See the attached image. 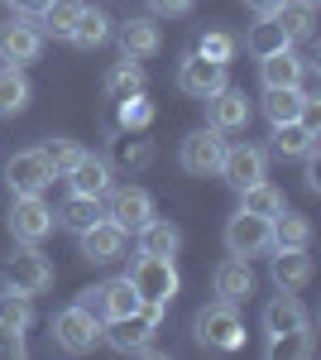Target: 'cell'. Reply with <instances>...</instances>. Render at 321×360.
<instances>
[{
    "mask_svg": "<svg viewBox=\"0 0 321 360\" xmlns=\"http://www.w3.org/2000/svg\"><path fill=\"white\" fill-rule=\"evenodd\" d=\"M125 278L134 283V293H139L144 303H154V307H168L178 298V288H183V274H178L173 255H139Z\"/></svg>",
    "mask_w": 321,
    "mask_h": 360,
    "instance_id": "cell-1",
    "label": "cell"
},
{
    "mask_svg": "<svg viewBox=\"0 0 321 360\" xmlns=\"http://www.w3.org/2000/svg\"><path fill=\"white\" fill-rule=\"evenodd\" d=\"M192 332H197V341L207 346V351H240L244 346V317L235 303H207L202 312H197V322H192Z\"/></svg>",
    "mask_w": 321,
    "mask_h": 360,
    "instance_id": "cell-2",
    "label": "cell"
},
{
    "mask_svg": "<svg viewBox=\"0 0 321 360\" xmlns=\"http://www.w3.org/2000/svg\"><path fill=\"white\" fill-rule=\"evenodd\" d=\"M163 312H168V307L144 303L139 312H130V317L106 322V336H101V341H110L120 356H144V351H154V336H159V327H163Z\"/></svg>",
    "mask_w": 321,
    "mask_h": 360,
    "instance_id": "cell-3",
    "label": "cell"
},
{
    "mask_svg": "<svg viewBox=\"0 0 321 360\" xmlns=\"http://www.w3.org/2000/svg\"><path fill=\"white\" fill-rule=\"evenodd\" d=\"M101 336H106V322H101L86 303H67L53 317V341L67 351V356H86V351H96Z\"/></svg>",
    "mask_w": 321,
    "mask_h": 360,
    "instance_id": "cell-4",
    "label": "cell"
},
{
    "mask_svg": "<svg viewBox=\"0 0 321 360\" xmlns=\"http://www.w3.org/2000/svg\"><path fill=\"white\" fill-rule=\"evenodd\" d=\"M5 188L10 197H44L53 188V168L44 159V149H15L5 159Z\"/></svg>",
    "mask_w": 321,
    "mask_h": 360,
    "instance_id": "cell-5",
    "label": "cell"
},
{
    "mask_svg": "<svg viewBox=\"0 0 321 360\" xmlns=\"http://www.w3.org/2000/svg\"><path fill=\"white\" fill-rule=\"evenodd\" d=\"M44 29L39 20H29V15H15V20H5L0 25V63H10V68H29V63H39L44 58Z\"/></svg>",
    "mask_w": 321,
    "mask_h": 360,
    "instance_id": "cell-6",
    "label": "cell"
},
{
    "mask_svg": "<svg viewBox=\"0 0 321 360\" xmlns=\"http://www.w3.org/2000/svg\"><path fill=\"white\" fill-rule=\"evenodd\" d=\"M0 274H5V288H20L29 298L53 288V264H48V255H39V245H25L20 255H10Z\"/></svg>",
    "mask_w": 321,
    "mask_h": 360,
    "instance_id": "cell-7",
    "label": "cell"
},
{
    "mask_svg": "<svg viewBox=\"0 0 321 360\" xmlns=\"http://www.w3.org/2000/svg\"><path fill=\"white\" fill-rule=\"evenodd\" d=\"M77 303H86L101 322H120V317H130V312H139L144 307V298L134 293V283L125 274L120 278H106V283H96V288H86Z\"/></svg>",
    "mask_w": 321,
    "mask_h": 360,
    "instance_id": "cell-8",
    "label": "cell"
},
{
    "mask_svg": "<svg viewBox=\"0 0 321 360\" xmlns=\"http://www.w3.org/2000/svg\"><path fill=\"white\" fill-rule=\"evenodd\" d=\"M221 154H225V135L221 130H192L183 144H178V164L188 178H216V168H221Z\"/></svg>",
    "mask_w": 321,
    "mask_h": 360,
    "instance_id": "cell-9",
    "label": "cell"
},
{
    "mask_svg": "<svg viewBox=\"0 0 321 360\" xmlns=\"http://www.w3.org/2000/svg\"><path fill=\"white\" fill-rule=\"evenodd\" d=\"M216 178H221L225 188H235V193H240V188H249V183L268 178V154L259 149V144H225Z\"/></svg>",
    "mask_w": 321,
    "mask_h": 360,
    "instance_id": "cell-10",
    "label": "cell"
},
{
    "mask_svg": "<svg viewBox=\"0 0 321 360\" xmlns=\"http://www.w3.org/2000/svg\"><path fill=\"white\" fill-rule=\"evenodd\" d=\"M5 226L20 245H39L48 231H53V207L44 197H15L10 212H5Z\"/></svg>",
    "mask_w": 321,
    "mask_h": 360,
    "instance_id": "cell-11",
    "label": "cell"
},
{
    "mask_svg": "<svg viewBox=\"0 0 321 360\" xmlns=\"http://www.w3.org/2000/svg\"><path fill=\"white\" fill-rule=\"evenodd\" d=\"M225 250L240 255V259H254V255H268L273 250V231H268V217H254V212H235L225 221Z\"/></svg>",
    "mask_w": 321,
    "mask_h": 360,
    "instance_id": "cell-12",
    "label": "cell"
},
{
    "mask_svg": "<svg viewBox=\"0 0 321 360\" xmlns=\"http://www.w3.org/2000/svg\"><path fill=\"white\" fill-rule=\"evenodd\" d=\"M101 212H106V221H115V226H125V231H139V226L154 217V197L144 193V188H115L110 183V193L101 197Z\"/></svg>",
    "mask_w": 321,
    "mask_h": 360,
    "instance_id": "cell-13",
    "label": "cell"
},
{
    "mask_svg": "<svg viewBox=\"0 0 321 360\" xmlns=\"http://www.w3.org/2000/svg\"><path fill=\"white\" fill-rule=\"evenodd\" d=\"M178 86L188 91L192 101H207V96H216V91L225 86V63H216V58H202L197 49H192V53L178 63Z\"/></svg>",
    "mask_w": 321,
    "mask_h": 360,
    "instance_id": "cell-14",
    "label": "cell"
},
{
    "mask_svg": "<svg viewBox=\"0 0 321 360\" xmlns=\"http://www.w3.org/2000/svg\"><path fill=\"white\" fill-rule=\"evenodd\" d=\"M77 240H81V259H86V264H115V259H125V250H130V231L101 217L91 231H81Z\"/></svg>",
    "mask_w": 321,
    "mask_h": 360,
    "instance_id": "cell-15",
    "label": "cell"
},
{
    "mask_svg": "<svg viewBox=\"0 0 321 360\" xmlns=\"http://www.w3.org/2000/svg\"><path fill=\"white\" fill-rule=\"evenodd\" d=\"M249 115H254V106H249V96H244L240 86L225 82L216 96H207V125H211V130H221V135L244 130V125H249Z\"/></svg>",
    "mask_w": 321,
    "mask_h": 360,
    "instance_id": "cell-16",
    "label": "cell"
},
{
    "mask_svg": "<svg viewBox=\"0 0 321 360\" xmlns=\"http://www.w3.org/2000/svg\"><path fill=\"white\" fill-rule=\"evenodd\" d=\"M63 183L81 197H106L110 183H115V164H110L106 154H86V149H81V159L63 173Z\"/></svg>",
    "mask_w": 321,
    "mask_h": 360,
    "instance_id": "cell-17",
    "label": "cell"
},
{
    "mask_svg": "<svg viewBox=\"0 0 321 360\" xmlns=\"http://www.w3.org/2000/svg\"><path fill=\"white\" fill-rule=\"evenodd\" d=\"M115 44H120V53H125V58L149 63V58H159V49H163V29L154 25V15H139V20L115 25Z\"/></svg>",
    "mask_w": 321,
    "mask_h": 360,
    "instance_id": "cell-18",
    "label": "cell"
},
{
    "mask_svg": "<svg viewBox=\"0 0 321 360\" xmlns=\"http://www.w3.org/2000/svg\"><path fill=\"white\" fill-rule=\"evenodd\" d=\"M211 288L221 303H249L254 298V269H249V259H240V255H230V259H221L211 269Z\"/></svg>",
    "mask_w": 321,
    "mask_h": 360,
    "instance_id": "cell-19",
    "label": "cell"
},
{
    "mask_svg": "<svg viewBox=\"0 0 321 360\" xmlns=\"http://www.w3.org/2000/svg\"><path fill=\"white\" fill-rule=\"evenodd\" d=\"M302 327H307V307L297 303L293 293L278 288V298L264 307V336L268 341H283V336H297Z\"/></svg>",
    "mask_w": 321,
    "mask_h": 360,
    "instance_id": "cell-20",
    "label": "cell"
},
{
    "mask_svg": "<svg viewBox=\"0 0 321 360\" xmlns=\"http://www.w3.org/2000/svg\"><path fill=\"white\" fill-rule=\"evenodd\" d=\"M268 278L283 288V293H297L312 283V255L307 250H278L273 264H268Z\"/></svg>",
    "mask_w": 321,
    "mask_h": 360,
    "instance_id": "cell-21",
    "label": "cell"
},
{
    "mask_svg": "<svg viewBox=\"0 0 321 360\" xmlns=\"http://www.w3.org/2000/svg\"><path fill=\"white\" fill-rule=\"evenodd\" d=\"M101 217H106V212H101V197H81V193H72V197H67V202L53 212V221L63 226V231H72V236L91 231Z\"/></svg>",
    "mask_w": 321,
    "mask_h": 360,
    "instance_id": "cell-22",
    "label": "cell"
},
{
    "mask_svg": "<svg viewBox=\"0 0 321 360\" xmlns=\"http://www.w3.org/2000/svg\"><path fill=\"white\" fill-rule=\"evenodd\" d=\"M134 236H139V255H178L183 250V231L168 217H149Z\"/></svg>",
    "mask_w": 321,
    "mask_h": 360,
    "instance_id": "cell-23",
    "label": "cell"
},
{
    "mask_svg": "<svg viewBox=\"0 0 321 360\" xmlns=\"http://www.w3.org/2000/svg\"><path fill=\"white\" fill-rule=\"evenodd\" d=\"M110 34H115V20H110L106 10H91V5H86L77 15V25H72V34H67V44H72V49H101Z\"/></svg>",
    "mask_w": 321,
    "mask_h": 360,
    "instance_id": "cell-24",
    "label": "cell"
},
{
    "mask_svg": "<svg viewBox=\"0 0 321 360\" xmlns=\"http://www.w3.org/2000/svg\"><path fill=\"white\" fill-rule=\"evenodd\" d=\"M268 231H273V250H307L312 245V221L302 212H288V207L268 221Z\"/></svg>",
    "mask_w": 321,
    "mask_h": 360,
    "instance_id": "cell-25",
    "label": "cell"
},
{
    "mask_svg": "<svg viewBox=\"0 0 321 360\" xmlns=\"http://www.w3.org/2000/svg\"><path fill=\"white\" fill-rule=\"evenodd\" d=\"M244 49L254 58H268V53H283V49H293V39L283 34V25L273 20V15H259L254 25H249V34H244Z\"/></svg>",
    "mask_w": 321,
    "mask_h": 360,
    "instance_id": "cell-26",
    "label": "cell"
},
{
    "mask_svg": "<svg viewBox=\"0 0 321 360\" xmlns=\"http://www.w3.org/2000/svg\"><path fill=\"white\" fill-rule=\"evenodd\" d=\"M101 91H106V101H125V96H139V91H144V63H134V58H120V63H115V68L106 72Z\"/></svg>",
    "mask_w": 321,
    "mask_h": 360,
    "instance_id": "cell-27",
    "label": "cell"
},
{
    "mask_svg": "<svg viewBox=\"0 0 321 360\" xmlns=\"http://www.w3.org/2000/svg\"><path fill=\"white\" fill-rule=\"evenodd\" d=\"M317 135L321 130L302 125V120H283V125H273V149H278L283 159H302V154L317 149Z\"/></svg>",
    "mask_w": 321,
    "mask_h": 360,
    "instance_id": "cell-28",
    "label": "cell"
},
{
    "mask_svg": "<svg viewBox=\"0 0 321 360\" xmlns=\"http://www.w3.org/2000/svg\"><path fill=\"white\" fill-rule=\"evenodd\" d=\"M81 10H86V0H48V5L39 10V29H44V39H67Z\"/></svg>",
    "mask_w": 321,
    "mask_h": 360,
    "instance_id": "cell-29",
    "label": "cell"
},
{
    "mask_svg": "<svg viewBox=\"0 0 321 360\" xmlns=\"http://www.w3.org/2000/svg\"><path fill=\"white\" fill-rule=\"evenodd\" d=\"M302 58L293 53V49H283V53H268V58H259V82L264 86H297L302 82Z\"/></svg>",
    "mask_w": 321,
    "mask_h": 360,
    "instance_id": "cell-30",
    "label": "cell"
},
{
    "mask_svg": "<svg viewBox=\"0 0 321 360\" xmlns=\"http://www.w3.org/2000/svg\"><path fill=\"white\" fill-rule=\"evenodd\" d=\"M273 20L283 25V34L302 44V39H312V29H317V5H307V0H283L278 10H273Z\"/></svg>",
    "mask_w": 321,
    "mask_h": 360,
    "instance_id": "cell-31",
    "label": "cell"
},
{
    "mask_svg": "<svg viewBox=\"0 0 321 360\" xmlns=\"http://www.w3.org/2000/svg\"><path fill=\"white\" fill-rule=\"evenodd\" d=\"M288 202H283V188H273L268 178H259V183H249V188H240V212H254V217H278Z\"/></svg>",
    "mask_w": 321,
    "mask_h": 360,
    "instance_id": "cell-32",
    "label": "cell"
},
{
    "mask_svg": "<svg viewBox=\"0 0 321 360\" xmlns=\"http://www.w3.org/2000/svg\"><path fill=\"white\" fill-rule=\"evenodd\" d=\"M29 96H34V86H29L25 68H0V115H20L29 106Z\"/></svg>",
    "mask_w": 321,
    "mask_h": 360,
    "instance_id": "cell-33",
    "label": "cell"
},
{
    "mask_svg": "<svg viewBox=\"0 0 321 360\" xmlns=\"http://www.w3.org/2000/svg\"><path fill=\"white\" fill-rule=\"evenodd\" d=\"M302 101H307L302 86H264V115L273 120V125L297 120V115H302Z\"/></svg>",
    "mask_w": 321,
    "mask_h": 360,
    "instance_id": "cell-34",
    "label": "cell"
},
{
    "mask_svg": "<svg viewBox=\"0 0 321 360\" xmlns=\"http://www.w3.org/2000/svg\"><path fill=\"white\" fill-rule=\"evenodd\" d=\"M0 327L5 332H29L34 327V298L20 288H5L0 293Z\"/></svg>",
    "mask_w": 321,
    "mask_h": 360,
    "instance_id": "cell-35",
    "label": "cell"
},
{
    "mask_svg": "<svg viewBox=\"0 0 321 360\" xmlns=\"http://www.w3.org/2000/svg\"><path fill=\"white\" fill-rule=\"evenodd\" d=\"M44 159H48V168H53V178H63V173L81 159V144L77 139H48V144H44Z\"/></svg>",
    "mask_w": 321,
    "mask_h": 360,
    "instance_id": "cell-36",
    "label": "cell"
},
{
    "mask_svg": "<svg viewBox=\"0 0 321 360\" xmlns=\"http://www.w3.org/2000/svg\"><path fill=\"white\" fill-rule=\"evenodd\" d=\"M235 49H240V44H235L225 29H207V34H202V44H197V53H202V58H216V63H230V58H235Z\"/></svg>",
    "mask_w": 321,
    "mask_h": 360,
    "instance_id": "cell-37",
    "label": "cell"
},
{
    "mask_svg": "<svg viewBox=\"0 0 321 360\" xmlns=\"http://www.w3.org/2000/svg\"><path fill=\"white\" fill-rule=\"evenodd\" d=\"M149 120H154V106L144 101V91H139V96H125V101H120V125H125V130H144Z\"/></svg>",
    "mask_w": 321,
    "mask_h": 360,
    "instance_id": "cell-38",
    "label": "cell"
},
{
    "mask_svg": "<svg viewBox=\"0 0 321 360\" xmlns=\"http://www.w3.org/2000/svg\"><path fill=\"white\" fill-rule=\"evenodd\" d=\"M192 5H197V0H149V15H159V20H183V15H192Z\"/></svg>",
    "mask_w": 321,
    "mask_h": 360,
    "instance_id": "cell-39",
    "label": "cell"
},
{
    "mask_svg": "<svg viewBox=\"0 0 321 360\" xmlns=\"http://www.w3.org/2000/svg\"><path fill=\"white\" fill-rule=\"evenodd\" d=\"M149 159H154V149H149V144H144V139H120V164L125 168H139V164H149Z\"/></svg>",
    "mask_w": 321,
    "mask_h": 360,
    "instance_id": "cell-40",
    "label": "cell"
},
{
    "mask_svg": "<svg viewBox=\"0 0 321 360\" xmlns=\"http://www.w3.org/2000/svg\"><path fill=\"white\" fill-rule=\"evenodd\" d=\"M302 178H307V193H321V159H317V149L312 154H302Z\"/></svg>",
    "mask_w": 321,
    "mask_h": 360,
    "instance_id": "cell-41",
    "label": "cell"
},
{
    "mask_svg": "<svg viewBox=\"0 0 321 360\" xmlns=\"http://www.w3.org/2000/svg\"><path fill=\"white\" fill-rule=\"evenodd\" d=\"M0 5H10L15 15H39V10H44L48 0H0Z\"/></svg>",
    "mask_w": 321,
    "mask_h": 360,
    "instance_id": "cell-42",
    "label": "cell"
},
{
    "mask_svg": "<svg viewBox=\"0 0 321 360\" xmlns=\"http://www.w3.org/2000/svg\"><path fill=\"white\" fill-rule=\"evenodd\" d=\"M244 5H249V10H254V15H273V10H278V5H283V0H244Z\"/></svg>",
    "mask_w": 321,
    "mask_h": 360,
    "instance_id": "cell-43",
    "label": "cell"
},
{
    "mask_svg": "<svg viewBox=\"0 0 321 360\" xmlns=\"http://www.w3.org/2000/svg\"><path fill=\"white\" fill-rule=\"evenodd\" d=\"M307 5H317V0H307Z\"/></svg>",
    "mask_w": 321,
    "mask_h": 360,
    "instance_id": "cell-44",
    "label": "cell"
}]
</instances>
